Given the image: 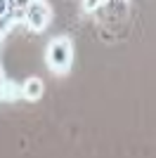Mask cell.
Returning <instances> with one entry per match:
<instances>
[{
    "instance_id": "obj_1",
    "label": "cell",
    "mask_w": 156,
    "mask_h": 158,
    "mask_svg": "<svg viewBox=\"0 0 156 158\" xmlns=\"http://www.w3.org/2000/svg\"><path fill=\"white\" fill-rule=\"evenodd\" d=\"M45 59H47V66H50L54 73H66L69 69H71V61H73V45H71V40L69 38H54L47 45V54H45Z\"/></svg>"
},
{
    "instance_id": "obj_2",
    "label": "cell",
    "mask_w": 156,
    "mask_h": 158,
    "mask_svg": "<svg viewBox=\"0 0 156 158\" xmlns=\"http://www.w3.org/2000/svg\"><path fill=\"white\" fill-rule=\"evenodd\" d=\"M50 5L43 2V0H36V2H26L24 7V21L28 24L31 31H43V28L50 24Z\"/></svg>"
},
{
    "instance_id": "obj_3",
    "label": "cell",
    "mask_w": 156,
    "mask_h": 158,
    "mask_svg": "<svg viewBox=\"0 0 156 158\" xmlns=\"http://www.w3.org/2000/svg\"><path fill=\"white\" fill-rule=\"evenodd\" d=\"M21 97L28 99V102H36V99L43 97V80L40 78H26L24 83L19 85Z\"/></svg>"
},
{
    "instance_id": "obj_4",
    "label": "cell",
    "mask_w": 156,
    "mask_h": 158,
    "mask_svg": "<svg viewBox=\"0 0 156 158\" xmlns=\"http://www.w3.org/2000/svg\"><path fill=\"white\" fill-rule=\"evenodd\" d=\"M17 97H21L19 85H14V83H10L5 78V83H2V99H17Z\"/></svg>"
},
{
    "instance_id": "obj_5",
    "label": "cell",
    "mask_w": 156,
    "mask_h": 158,
    "mask_svg": "<svg viewBox=\"0 0 156 158\" xmlns=\"http://www.w3.org/2000/svg\"><path fill=\"white\" fill-rule=\"evenodd\" d=\"M99 7H104V2H83V10H88V12H95Z\"/></svg>"
},
{
    "instance_id": "obj_6",
    "label": "cell",
    "mask_w": 156,
    "mask_h": 158,
    "mask_svg": "<svg viewBox=\"0 0 156 158\" xmlns=\"http://www.w3.org/2000/svg\"><path fill=\"white\" fill-rule=\"evenodd\" d=\"M7 7H10V2H0V17L7 12Z\"/></svg>"
}]
</instances>
